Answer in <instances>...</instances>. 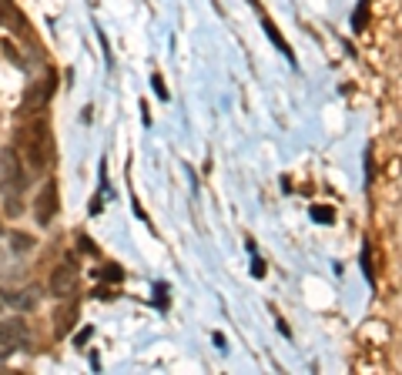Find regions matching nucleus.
I'll return each instance as SVG.
<instances>
[{"label":"nucleus","mask_w":402,"mask_h":375,"mask_svg":"<svg viewBox=\"0 0 402 375\" xmlns=\"http://www.w3.org/2000/svg\"><path fill=\"white\" fill-rule=\"evenodd\" d=\"M151 84H155L158 97H161V101H168V88H165V81H161V77H151Z\"/></svg>","instance_id":"16"},{"label":"nucleus","mask_w":402,"mask_h":375,"mask_svg":"<svg viewBox=\"0 0 402 375\" xmlns=\"http://www.w3.org/2000/svg\"><path fill=\"white\" fill-rule=\"evenodd\" d=\"M4 188H7V198H14L24 191V171H20V161H17V151H4Z\"/></svg>","instance_id":"4"},{"label":"nucleus","mask_w":402,"mask_h":375,"mask_svg":"<svg viewBox=\"0 0 402 375\" xmlns=\"http://www.w3.org/2000/svg\"><path fill=\"white\" fill-rule=\"evenodd\" d=\"M362 271H366V278H369V282H375V275H372V245H369V241L362 245Z\"/></svg>","instance_id":"12"},{"label":"nucleus","mask_w":402,"mask_h":375,"mask_svg":"<svg viewBox=\"0 0 402 375\" xmlns=\"http://www.w3.org/2000/svg\"><path fill=\"white\" fill-rule=\"evenodd\" d=\"M262 27H265V34H268V41H272V44L279 47L282 54H285V57H289V60H292V64H295V54H292V50H289V44H285V37H282L279 30H275V24H272L268 17H265V20H262Z\"/></svg>","instance_id":"9"},{"label":"nucleus","mask_w":402,"mask_h":375,"mask_svg":"<svg viewBox=\"0 0 402 375\" xmlns=\"http://www.w3.org/2000/svg\"><path fill=\"white\" fill-rule=\"evenodd\" d=\"M57 211H61L57 181H44L41 191H37V198H34V218H37V225H50V221L57 218Z\"/></svg>","instance_id":"2"},{"label":"nucleus","mask_w":402,"mask_h":375,"mask_svg":"<svg viewBox=\"0 0 402 375\" xmlns=\"http://www.w3.org/2000/svg\"><path fill=\"white\" fill-rule=\"evenodd\" d=\"M17 154H24L34 171H41L47 165V128L41 121H34L31 128H24L17 135Z\"/></svg>","instance_id":"1"},{"label":"nucleus","mask_w":402,"mask_h":375,"mask_svg":"<svg viewBox=\"0 0 402 375\" xmlns=\"http://www.w3.org/2000/svg\"><path fill=\"white\" fill-rule=\"evenodd\" d=\"M97 275H101V282H121V278H124L121 265H104V268L97 271Z\"/></svg>","instance_id":"11"},{"label":"nucleus","mask_w":402,"mask_h":375,"mask_svg":"<svg viewBox=\"0 0 402 375\" xmlns=\"http://www.w3.org/2000/svg\"><path fill=\"white\" fill-rule=\"evenodd\" d=\"M312 218H315L319 225H332V221H335L332 208H325V205H315V208H312Z\"/></svg>","instance_id":"10"},{"label":"nucleus","mask_w":402,"mask_h":375,"mask_svg":"<svg viewBox=\"0 0 402 375\" xmlns=\"http://www.w3.org/2000/svg\"><path fill=\"white\" fill-rule=\"evenodd\" d=\"M74 288H78V265H74V258H67L50 275V295L67 299V295H74Z\"/></svg>","instance_id":"3"},{"label":"nucleus","mask_w":402,"mask_h":375,"mask_svg":"<svg viewBox=\"0 0 402 375\" xmlns=\"http://www.w3.org/2000/svg\"><path fill=\"white\" fill-rule=\"evenodd\" d=\"M50 94H54V77H47L44 88H41V84H31L27 94H24V107H20V111H24V114H27V111H37L41 104H47Z\"/></svg>","instance_id":"6"},{"label":"nucleus","mask_w":402,"mask_h":375,"mask_svg":"<svg viewBox=\"0 0 402 375\" xmlns=\"http://www.w3.org/2000/svg\"><path fill=\"white\" fill-rule=\"evenodd\" d=\"M24 342H27V329H24L20 318H14V322H0V355L14 352V348L24 346Z\"/></svg>","instance_id":"5"},{"label":"nucleus","mask_w":402,"mask_h":375,"mask_svg":"<svg viewBox=\"0 0 402 375\" xmlns=\"http://www.w3.org/2000/svg\"><path fill=\"white\" fill-rule=\"evenodd\" d=\"M74 322H78V305L71 301L67 308H61V312H57V335H67V332L74 329Z\"/></svg>","instance_id":"8"},{"label":"nucleus","mask_w":402,"mask_h":375,"mask_svg":"<svg viewBox=\"0 0 402 375\" xmlns=\"http://www.w3.org/2000/svg\"><path fill=\"white\" fill-rule=\"evenodd\" d=\"M11 248H14V252H31L34 238L31 235H14V238H11Z\"/></svg>","instance_id":"14"},{"label":"nucleus","mask_w":402,"mask_h":375,"mask_svg":"<svg viewBox=\"0 0 402 375\" xmlns=\"http://www.w3.org/2000/svg\"><path fill=\"white\" fill-rule=\"evenodd\" d=\"M366 17H369V14H366V4H359V7H356V17H352V30H362V27H366Z\"/></svg>","instance_id":"15"},{"label":"nucleus","mask_w":402,"mask_h":375,"mask_svg":"<svg viewBox=\"0 0 402 375\" xmlns=\"http://www.w3.org/2000/svg\"><path fill=\"white\" fill-rule=\"evenodd\" d=\"M14 17V0H0V27H11Z\"/></svg>","instance_id":"13"},{"label":"nucleus","mask_w":402,"mask_h":375,"mask_svg":"<svg viewBox=\"0 0 402 375\" xmlns=\"http://www.w3.org/2000/svg\"><path fill=\"white\" fill-rule=\"evenodd\" d=\"M37 288H24V292H4V301L17 308V312H31L34 305H37V295H34Z\"/></svg>","instance_id":"7"},{"label":"nucleus","mask_w":402,"mask_h":375,"mask_svg":"<svg viewBox=\"0 0 402 375\" xmlns=\"http://www.w3.org/2000/svg\"><path fill=\"white\" fill-rule=\"evenodd\" d=\"M251 275H255V278H262V275H265V265H262V261H258V258L251 261Z\"/></svg>","instance_id":"17"}]
</instances>
